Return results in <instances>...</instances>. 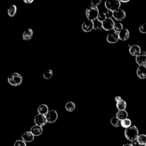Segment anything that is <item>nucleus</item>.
<instances>
[{
	"instance_id": "obj_40",
	"label": "nucleus",
	"mask_w": 146,
	"mask_h": 146,
	"mask_svg": "<svg viewBox=\"0 0 146 146\" xmlns=\"http://www.w3.org/2000/svg\"><path fill=\"white\" fill-rule=\"evenodd\" d=\"M140 146H144V145H140Z\"/></svg>"
},
{
	"instance_id": "obj_39",
	"label": "nucleus",
	"mask_w": 146,
	"mask_h": 146,
	"mask_svg": "<svg viewBox=\"0 0 146 146\" xmlns=\"http://www.w3.org/2000/svg\"><path fill=\"white\" fill-rule=\"evenodd\" d=\"M144 146H146V144H145V145H144Z\"/></svg>"
},
{
	"instance_id": "obj_16",
	"label": "nucleus",
	"mask_w": 146,
	"mask_h": 146,
	"mask_svg": "<svg viewBox=\"0 0 146 146\" xmlns=\"http://www.w3.org/2000/svg\"><path fill=\"white\" fill-rule=\"evenodd\" d=\"M119 40L121 41H125L129 38V32L128 29L124 28L120 32L118 33Z\"/></svg>"
},
{
	"instance_id": "obj_38",
	"label": "nucleus",
	"mask_w": 146,
	"mask_h": 146,
	"mask_svg": "<svg viewBox=\"0 0 146 146\" xmlns=\"http://www.w3.org/2000/svg\"><path fill=\"white\" fill-rule=\"evenodd\" d=\"M120 3H121V2H122V3H126V2H129V0H127V1H123V0H120Z\"/></svg>"
},
{
	"instance_id": "obj_1",
	"label": "nucleus",
	"mask_w": 146,
	"mask_h": 146,
	"mask_svg": "<svg viewBox=\"0 0 146 146\" xmlns=\"http://www.w3.org/2000/svg\"><path fill=\"white\" fill-rule=\"evenodd\" d=\"M139 135L138 129L135 125H131L126 128L124 131V136L125 138L131 142L137 140Z\"/></svg>"
},
{
	"instance_id": "obj_32",
	"label": "nucleus",
	"mask_w": 146,
	"mask_h": 146,
	"mask_svg": "<svg viewBox=\"0 0 146 146\" xmlns=\"http://www.w3.org/2000/svg\"><path fill=\"white\" fill-rule=\"evenodd\" d=\"M106 18H111L113 17V11L110 10H107L105 13Z\"/></svg>"
},
{
	"instance_id": "obj_31",
	"label": "nucleus",
	"mask_w": 146,
	"mask_h": 146,
	"mask_svg": "<svg viewBox=\"0 0 146 146\" xmlns=\"http://www.w3.org/2000/svg\"><path fill=\"white\" fill-rule=\"evenodd\" d=\"M139 31L142 34H146V23L142 24L139 27Z\"/></svg>"
},
{
	"instance_id": "obj_23",
	"label": "nucleus",
	"mask_w": 146,
	"mask_h": 146,
	"mask_svg": "<svg viewBox=\"0 0 146 146\" xmlns=\"http://www.w3.org/2000/svg\"><path fill=\"white\" fill-rule=\"evenodd\" d=\"M75 108V104L73 102L70 101L66 103L65 105V109L68 112L73 111Z\"/></svg>"
},
{
	"instance_id": "obj_17",
	"label": "nucleus",
	"mask_w": 146,
	"mask_h": 146,
	"mask_svg": "<svg viewBox=\"0 0 146 146\" xmlns=\"http://www.w3.org/2000/svg\"><path fill=\"white\" fill-rule=\"evenodd\" d=\"M33 35V31L31 28H28L24 30L22 33V38L25 40H30Z\"/></svg>"
},
{
	"instance_id": "obj_14",
	"label": "nucleus",
	"mask_w": 146,
	"mask_h": 146,
	"mask_svg": "<svg viewBox=\"0 0 146 146\" xmlns=\"http://www.w3.org/2000/svg\"><path fill=\"white\" fill-rule=\"evenodd\" d=\"M22 139L26 143H30L34 140V136L30 131H26L21 136Z\"/></svg>"
},
{
	"instance_id": "obj_35",
	"label": "nucleus",
	"mask_w": 146,
	"mask_h": 146,
	"mask_svg": "<svg viewBox=\"0 0 146 146\" xmlns=\"http://www.w3.org/2000/svg\"><path fill=\"white\" fill-rule=\"evenodd\" d=\"M121 99H122V98H121L120 96H115V100L116 102H117L121 100Z\"/></svg>"
},
{
	"instance_id": "obj_29",
	"label": "nucleus",
	"mask_w": 146,
	"mask_h": 146,
	"mask_svg": "<svg viewBox=\"0 0 146 146\" xmlns=\"http://www.w3.org/2000/svg\"><path fill=\"white\" fill-rule=\"evenodd\" d=\"M14 146H27L26 142L22 140H17L14 144Z\"/></svg>"
},
{
	"instance_id": "obj_3",
	"label": "nucleus",
	"mask_w": 146,
	"mask_h": 146,
	"mask_svg": "<svg viewBox=\"0 0 146 146\" xmlns=\"http://www.w3.org/2000/svg\"><path fill=\"white\" fill-rule=\"evenodd\" d=\"M9 83L13 86H18L22 82V77L18 72L11 73L7 77Z\"/></svg>"
},
{
	"instance_id": "obj_11",
	"label": "nucleus",
	"mask_w": 146,
	"mask_h": 146,
	"mask_svg": "<svg viewBox=\"0 0 146 146\" xmlns=\"http://www.w3.org/2000/svg\"><path fill=\"white\" fill-rule=\"evenodd\" d=\"M141 52V48L137 44L132 45L129 48V52L132 56L136 57L140 54Z\"/></svg>"
},
{
	"instance_id": "obj_30",
	"label": "nucleus",
	"mask_w": 146,
	"mask_h": 146,
	"mask_svg": "<svg viewBox=\"0 0 146 146\" xmlns=\"http://www.w3.org/2000/svg\"><path fill=\"white\" fill-rule=\"evenodd\" d=\"M106 19V17L105 13H99V14L98 16L97 19L99 20V21L103 22Z\"/></svg>"
},
{
	"instance_id": "obj_6",
	"label": "nucleus",
	"mask_w": 146,
	"mask_h": 146,
	"mask_svg": "<svg viewBox=\"0 0 146 146\" xmlns=\"http://www.w3.org/2000/svg\"><path fill=\"white\" fill-rule=\"evenodd\" d=\"M47 122L46 115L38 113L34 117V123L35 125L43 127L46 124Z\"/></svg>"
},
{
	"instance_id": "obj_24",
	"label": "nucleus",
	"mask_w": 146,
	"mask_h": 146,
	"mask_svg": "<svg viewBox=\"0 0 146 146\" xmlns=\"http://www.w3.org/2000/svg\"><path fill=\"white\" fill-rule=\"evenodd\" d=\"M94 25V29L95 30H99L103 28V23L102 22L99 21L97 19L92 21Z\"/></svg>"
},
{
	"instance_id": "obj_27",
	"label": "nucleus",
	"mask_w": 146,
	"mask_h": 146,
	"mask_svg": "<svg viewBox=\"0 0 146 146\" xmlns=\"http://www.w3.org/2000/svg\"><path fill=\"white\" fill-rule=\"evenodd\" d=\"M123 26L121 23H115L113 27V31L116 33H119L123 29Z\"/></svg>"
},
{
	"instance_id": "obj_33",
	"label": "nucleus",
	"mask_w": 146,
	"mask_h": 146,
	"mask_svg": "<svg viewBox=\"0 0 146 146\" xmlns=\"http://www.w3.org/2000/svg\"><path fill=\"white\" fill-rule=\"evenodd\" d=\"M102 2L101 0H98V1H91V4L93 6H96L98 7V6H99V5H100Z\"/></svg>"
},
{
	"instance_id": "obj_18",
	"label": "nucleus",
	"mask_w": 146,
	"mask_h": 146,
	"mask_svg": "<svg viewBox=\"0 0 146 146\" xmlns=\"http://www.w3.org/2000/svg\"><path fill=\"white\" fill-rule=\"evenodd\" d=\"M48 111L49 110H48V106L45 104H42L39 105L37 109V111L38 113L44 115H46L48 113Z\"/></svg>"
},
{
	"instance_id": "obj_21",
	"label": "nucleus",
	"mask_w": 146,
	"mask_h": 146,
	"mask_svg": "<svg viewBox=\"0 0 146 146\" xmlns=\"http://www.w3.org/2000/svg\"><path fill=\"white\" fill-rule=\"evenodd\" d=\"M17 12V7L15 5H11L7 9V14L10 17H14Z\"/></svg>"
},
{
	"instance_id": "obj_20",
	"label": "nucleus",
	"mask_w": 146,
	"mask_h": 146,
	"mask_svg": "<svg viewBox=\"0 0 146 146\" xmlns=\"http://www.w3.org/2000/svg\"><path fill=\"white\" fill-rule=\"evenodd\" d=\"M116 106L118 111L125 110L127 107V103L125 100H124L123 99H121V100L116 102Z\"/></svg>"
},
{
	"instance_id": "obj_36",
	"label": "nucleus",
	"mask_w": 146,
	"mask_h": 146,
	"mask_svg": "<svg viewBox=\"0 0 146 146\" xmlns=\"http://www.w3.org/2000/svg\"><path fill=\"white\" fill-rule=\"evenodd\" d=\"M33 2V0H30V1H23V2L26 3H31Z\"/></svg>"
},
{
	"instance_id": "obj_22",
	"label": "nucleus",
	"mask_w": 146,
	"mask_h": 146,
	"mask_svg": "<svg viewBox=\"0 0 146 146\" xmlns=\"http://www.w3.org/2000/svg\"><path fill=\"white\" fill-rule=\"evenodd\" d=\"M111 124L115 127H119L121 125V120H119L116 116L112 117L110 120Z\"/></svg>"
},
{
	"instance_id": "obj_8",
	"label": "nucleus",
	"mask_w": 146,
	"mask_h": 146,
	"mask_svg": "<svg viewBox=\"0 0 146 146\" xmlns=\"http://www.w3.org/2000/svg\"><path fill=\"white\" fill-rule=\"evenodd\" d=\"M102 23L103 29L106 31H110L112 30L115 23L112 18H106Z\"/></svg>"
},
{
	"instance_id": "obj_2",
	"label": "nucleus",
	"mask_w": 146,
	"mask_h": 146,
	"mask_svg": "<svg viewBox=\"0 0 146 146\" xmlns=\"http://www.w3.org/2000/svg\"><path fill=\"white\" fill-rule=\"evenodd\" d=\"M85 13L87 19L91 21H94L97 19L99 14V11L98 7L93 6L91 4L86 8Z\"/></svg>"
},
{
	"instance_id": "obj_28",
	"label": "nucleus",
	"mask_w": 146,
	"mask_h": 146,
	"mask_svg": "<svg viewBox=\"0 0 146 146\" xmlns=\"http://www.w3.org/2000/svg\"><path fill=\"white\" fill-rule=\"evenodd\" d=\"M52 75H53L52 71L51 70H50V69L44 71L43 73V76L46 79H50L52 77Z\"/></svg>"
},
{
	"instance_id": "obj_12",
	"label": "nucleus",
	"mask_w": 146,
	"mask_h": 146,
	"mask_svg": "<svg viewBox=\"0 0 146 146\" xmlns=\"http://www.w3.org/2000/svg\"><path fill=\"white\" fill-rule=\"evenodd\" d=\"M136 74L140 79H146V66H139L136 70Z\"/></svg>"
},
{
	"instance_id": "obj_4",
	"label": "nucleus",
	"mask_w": 146,
	"mask_h": 146,
	"mask_svg": "<svg viewBox=\"0 0 146 146\" xmlns=\"http://www.w3.org/2000/svg\"><path fill=\"white\" fill-rule=\"evenodd\" d=\"M121 3L119 0H107L104 2V6L107 10L113 12L120 9Z\"/></svg>"
},
{
	"instance_id": "obj_9",
	"label": "nucleus",
	"mask_w": 146,
	"mask_h": 146,
	"mask_svg": "<svg viewBox=\"0 0 146 146\" xmlns=\"http://www.w3.org/2000/svg\"><path fill=\"white\" fill-rule=\"evenodd\" d=\"M136 63L139 66H146V52L141 51L135 58Z\"/></svg>"
},
{
	"instance_id": "obj_26",
	"label": "nucleus",
	"mask_w": 146,
	"mask_h": 146,
	"mask_svg": "<svg viewBox=\"0 0 146 146\" xmlns=\"http://www.w3.org/2000/svg\"><path fill=\"white\" fill-rule=\"evenodd\" d=\"M131 124H132V121L128 118H127V119H124L121 121V126L125 129L131 127Z\"/></svg>"
},
{
	"instance_id": "obj_10",
	"label": "nucleus",
	"mask_w": 146,
	"mask_h": 146,
	"mask_svg": "<svg viewBox=\"0 0 146 146\" xmlns=\"http://www.w3.org/2000/svg\"><path fill=\"white\" fill-rule=\"evenodd\" d=\"M126 17V14L124 10L121 9H119L118 10L113 12V17L115 19L121 21L125 19Z\"/></svg>"
},
{
	"instance_id": "obj_25",
	"label": "nucleus",
	"mask_w": 146,
	"mask_h": 146,
	"mask_svg": "<svg viewBox=\"0 0 146 146\" xmlns=\"http://www.w3.org/2000/svg\"><path fill=\"white\" fill-rule=\"evenodd\" d=\"M137 140L140 145L144 146L146 144V135H145V134L139 135L137 139Z\"/></svg>"
},
{
	"instance_id": "obj_13",
	"label": "nucleus",
	"mask_w": 146,
	"mask_h": 146,
	"mask_svg": "<svg viewBox=\"0 0 146 146\" xmlns=\"http://www.w3.org/2000/svg\"><path fill=\"white\" fill-rule=\"evenodd\" d=\"M106 39H107V41L108 43H116L119 40L118 33H116L115 32L111 33L107 35Z\"/></svg>"
},
{
	"instance_id": "obj_15",
	"label": "nucleus",
	"mask_w": 146,
	"mask_h": 146,
	"mask_svg": "<svg viewBox=\"0 0 146 146\" xmlns=\"http://www.w3.org/2000/svg\"><path fill=\"white\" fill-rule=\"evenodd\" d=\"M30 131L33 134L34 136H38L42 133L43 128L42 127L37 125H34L31 127Z\"/></svg>"
},
{
	"instance_id": "obj_37",
	"label": "nucleus",
	"mask_w": 146,
	"mask_h": 146,
	"mask_svg": "<svg viewBox=\"0 0 146 146\" xmlns=\"http://www.w3.org/2000/svg\"><path fill=\"white\" fill-rule=\"evenodd\" d=\"M122 146H132V145H131V144L126 143V144H123Z\"/></svg>"
},
{
	"instance_id": "obj_5",
	"label": "nucleus",
	"mask_w": 146,
	"mask_h": 146,
	"mask_svg": "<svg viewBox=\"0 0 146 146\" xmlns=\"http://www.w3.org/2000/svg\"><path fill=\"white\" fill-rule=\"evenodd\" d=\"M58 113L54 110H49L48 113L46 115L47 123H52L56 121L58 119Z\"/></svg>"
},
{
	"instance_id": "obj_34",
	"label": "nucleus",
	"mask_w": 146,
	"mask_h": 146,
	"mask_svg": "<svg viewBox=\"0 0 146 146\" xmlns=\"http://www.w3.org/2000/svg\"><path fill=\"white\" fill-rule=\"evenodd\" d=\"M131 144V145H132V146H140V144L139 143V142L137 141V140L132 141Z\"/></svg>"
},
{
	"instance_id": "obj_19",
	"label": "nucleus",
	"mask_w": 146,
	"mask_h": 146,
	"mask_svg": "<svg viewBox=\"0 0 146 146\" xmlns=\"http://www.w3.org/2000/svg\"><path fill=\"white\" fill-rule=\"evenodd\" d=\"M128 113L125 110H120L116 112V116L121 121L128 118Z\"/></svg>"
},
{
	"instance_id": "obj_7",
	"label": "nucleus",
	"mask_w": 146,
	"mask_h": 146,
	"mask_svg": "<svg viewBox=\"0 0 146 146\" xmlns=\"http://www.w3.org/2000/svg\"><path fill=\"white\" fill-rule=\"evenodd\" d=\"M82 29L84 32H90L92 29H94L93 21L88 19H86L82 24Z\"/></svg>"
}]
</instances>
